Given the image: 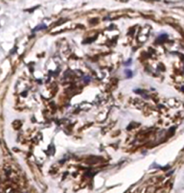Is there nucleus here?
<instances>
[{
	"label": "nucleus",
	"instance_id": "7ed1b4c3",
	"mask_svg": "<svg viewBox=\"0 0 184 193\" xmlns=\"http://www.w3.org/2000/svg\"><path fill=\"white\" fill-rule=\"evenodd\" d=\"M130 62H131V59H130V60H129L128 62H126V66H129V64H130Z\"/></svg>",
	"mask_w": 184,
	"mask_h": 193
},
{
	"label": "nucleus",
	"instance_id": "f257e3e1",
	"mask_svg": "<svg viewBox=\"0 0 184 193\" xmlns=\"http://www.w3.org/2000/svg\"><path fill=\"white\" fill-rule=\"evenodd\" d=\"M125 72H126V74H127V77H128V78L131 77L132 73H131V70H126Z\"/></svg>",
	"mask_w": 184,
	"mask_h": 193
},
{
	"label": "nucleus",
	"instance_id": "f03ea898",
	"mask_svg": "<svg viewBox=\"0 0 184 193\" xmlns=\"http://www.w3.org/2000/svg\"><path fill=\"white\" fill-rule=\"evenodd\" d=\"M43 28H46V25H44V26H39V27H37L36 29H35V31H37V30H40V29H43Z\"/></svg>",
	"mask_w": 184,
	"mask_h": 193
}]
</instances>
